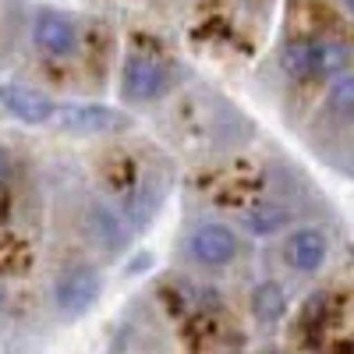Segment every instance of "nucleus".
I'll use <instances>...</instances> for the list:
<instances>
[{
  "instance_id": "obj_1",
  "label": "nucleus",
  "mask_w": 354,
  "mask_h": 354,
  "mask_svg": "<svg viewBox=\"0 0 354 354\" xmlns=\"http://www.w3.org/2000/svg\"><path fill=\"white\" fill-rule=\"evenodd\" d=\"M351 46L340 39H290L280 46V68L283 75L308 82L322 75H340L351 68Z\"/></svg>"
},
{
  "instance_id": "obj_2",
  "label": "nucleus",
  "mask_w": 354,
  "mask_h": 354,
  "mask_svg": "<svg viewBox=\"0 0 354 354\" xmlns=\"http://www.w3.org/2000/svg\"><path fill=\"white\" fill-rule=\"evenodd\" d=\"M100 294H103V273L88 262H75L57 273L50 298H53V308L64 319H82L85 312H93Z\"/></svg>"
},
{
  "instance_id": "obj_3",
  "label": "nucleus",
  "mask_w": 354,
  "mask_h": 354,
  "mask_svg": "<svg viewBox=\"0 0 354 354\" xmlns=\"http://www.w3.org/2000/svg\"><path fill=\"white\" fill-rule=\"evenodd\" d=\"M170 85H174V71L160 57L131 53L121 68V96L128 103H153L170 93Z\"/></svg>"
},
{
  "instance_id": "obj_4",
  "label": "nucleus",
  "mask_w": 354,
  "mask_h": 354,
  "mask_svg": "<svg viewBox=\"0 0 354 354\" xmlns=\"http://www.w3.org/2000/svg\"><path fill=\"white\" fill-rule=\"evenodd\" d=\"M241 252V241L227 223H198L192 227V234L185 238V255L195 262V266H205V270H223L238 259Z\"/></svg>"
},
{
  "instance_id": "obj_5",
  "label": "nucleus",
  "mask_w": 354,
  "mask_h": 354,
  "mask_svg": "<svg viewBox=\"0 0 354 354\" xmlns=\"http://www.w3.org/2000/svg\"><path fill=\"white\" fill-rule=\"evenodd\" d=\"M53 124L71 135H113L131 128V117L103 103H68L53 110Z\"/></svg>"
},
{
  "instance_id": "obj_6",
  "label": "nucleus",
  "mask_w": 354,
  "mask_h": 354,
  "mask_svg": "<svg viewBox=\"0 0 354 354\" xmlns=\"http://www.w3.org/2000/svg\"><path fill=\"white\" fill-rule=\"evenodd\" d=\"M32 43L53 57V61H68V57L78 50V25L53 8H39L36 21H32Z\"/></svg>"
},
{
  "instance_id": "obj_7",
  "label": "nucleus",
  "mask_w": 354,
  "mask_h": 354,
  "mask_svg": "<svg viewBox=\"0 0 354 354\" xmlns=\"http://www.w3.org/2000/svg\"><path fill=\"white\" fill-rule=\"evenodd\" d=\"M0 106H4L21 124H50L53 110H57V103L46 93L28 88V85H18V82H4V85H0Z\"/></svg>"
},
{
  "instance_id": "obj_8",
  "label": "nucleus",
  "mask_w": 354,
  "mask_h": 354,
  "mask_svg": "<svg viewBox=\"0 0 354 354\" xmlns=\"http://www.w3.org/2000/svg\"><path fill=\"white\" fill-rule=\"evenodd\" d=\"M330 255V238L319 227H301L287 238V262L298 273H319Z\"/></svg>"
},
{
  "instance_id": "obj_9",
  "label": "nucleus",
  "mask_w": 354,
  "mask_h": 354,
  "mask_svg": "<svg viewBox=\"0 0 354 354\" xmlns=\"http://www.w3.org/2000/svg\"><path fill=\"white\" fill-rule=\"evenodd\" d=\"M85 230H88V238H93L103 252H113V255L121 252L128 245V238H131V230L121 220V213H113L110 205H103V202H96L93 209H88Z\"/></svg>"
},
{
  "instance_id": "obj_10",
  "label": "nucleus",
  "mask_w": 354,
  "mask_h": 354,
  "mask_svg": "<svg viewBox=\"0 0 354 354\" xmlns=\"http://www.w3.org/2000/svg\"><path fill=\"white\" fill-rule=\"evenodd\" d=\"M287 223H290V209L280 202H255L241 216V227L248 234H255V238H273V234H280Z\"/></svg>"
},
{
  "instance_id": "obj_11",
  "label": "nucleus",
  "mask_w": 354,
  "mask_h": 354,
  "mask_svg": "<svg viewBox=\"0 0 354 354\" xmlns=\"http://www.w3.org/2000/svg\"><path fill=\"white\" fill-rule=\"evenodd\" d=\"M252 315L266 326H273L287 315V290L277 280H262L252 287Z\"/></svg>"
},
{
  "instance_id": "obj_12",
  "label": "nucleus",
  "mask_w": 354,
  "mask_h": 354,
  "mask_svg": "<svg viewBox=\"0 0 354 354\" xmlns=\"http://www.w3.org/2000/svg\"><path fill=\"white\" fill-rule=\"evenodd\" d=\"M326 106H330L337 117H354V75H340V78L330 85Z\"/></svg>"
},
{
  "instance_id": "obj_13",
  "label": "nucleus",
  "mask_w": 354,
  "mask_h": 354,
  "mask_svg": "<svg viewBox=\"0 0 354 354\" xmlns=\"http://www.w3.org/2000/svg\"><path fill=\"white\" fill-rule=\"evenodd\" d=\"M326 315H330V298L322 290H315L312 298L305 301V308H301V333L319 337V330L326 326Z\"/></svg>"
},
{
  "instance_id": "obj_14",
  "label": "nucleus",
  "mask_w": 354,
  "mask_h": 354,
  "mask_svg": "<svg viewBox=\"0 0 354 354\" xmlns=\"http://www.w3.org/2000/svg\"><path fill=\"white\" fill-rule=\"evenodd\" d=\"M8 177H11V156H8L4 145H0V185H8Z\"/></svg>"
},
{
  "instance_id": "obj_15",
  "label": "nucleus",
  "mask_w": 354,
  "mask_h": 354,
  "mask_svg": "<svg viewBox=\"0 0 354 354\" xmlns=\"http://www.w3.org/2000/svg\"><path fill=\"white\" fill-rule=\"evenodd\" d=\"M4 305H8V290L0 287V312H4Z\"/></svg>"
},
{
  "instance_id": "obj_16",
  "label": "nucleus",
  "mask_w": 354,
  "mask_h": 354,
  "mask_svg": "<svg viewBox=\"0 0 354 354\" xmlns=\"http://www.w3.org/2000/svg\"><path fill=\"white\" fill-rule=\"evenodd\" d=\"M344 4H347V8H351V11H354V0H344Z\"/></svg>"
}]
</instances>
